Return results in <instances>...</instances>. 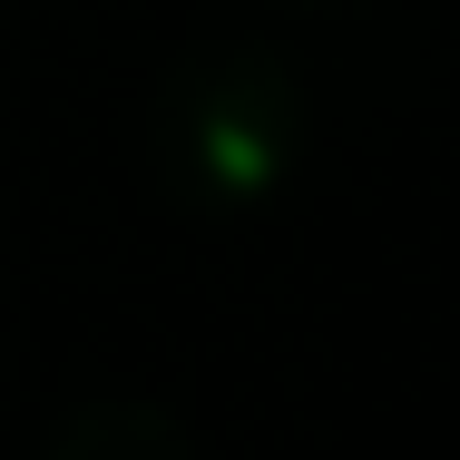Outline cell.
Returning <instances> with one entry per match:
<instances>
[{
	"instance_id": "7a4b0ae2",
	"label": "cell",
	"mask_w": 460,
	"mask_h": 460,
	"mask_svg": "<svg viewBox=\"0 0 460 460\" xmlns=\"http://www.w3.org/2000/svg\"><path fill=\"white\" fill-rule=\"evenodd\" d=\"M30 460H196L186 421L147 392H98V402H69Z\"/></svg>"
},
{
	"instance_id": "6da1fadb",
	"label": "cell",
	"mask_w": 460,
	"mask_h": 460,
	"mask_svg": "<svg viewBox=\"0 0 460 460\" xmlns=\"http://www.w3.org/2000/svg\"><path fill=\"white\" fill-rule=\"evenodd\" d=\"M314 147L304 69L265 40H196L147 89V177L177 216L275 206Z\"/></svg>"
}]
</instances>
